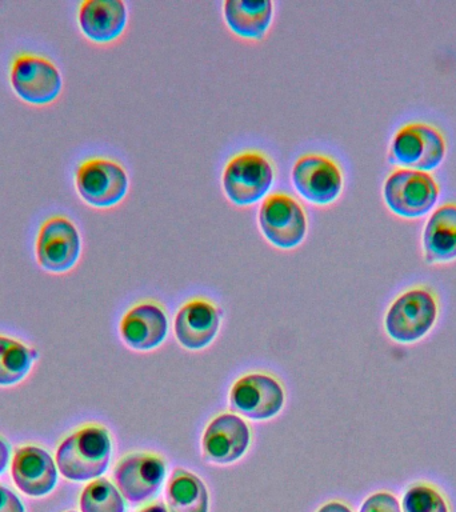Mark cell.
Returning <instances> with one entry per match:
<instances>
[{"mask_svg":"<svg viewBox=\"0 0 456 512\" xmlns=\"http://www.w3.org/2000/svg\"><path fill=\"white\" fill-rule=\"evenodd\" d=\"M82 254V235L76 223L64 214L48 216L40 223L35 240L39 266L52 274H63L78 263Z\"/></svg>","mask_w":456,"mask_h":512,"instance_id":"30bf717a","label":"cell"},{"mask_svg":"<svg viewBox=\"0 0 456 512\" xmlns=\"http://www.w3.org/2000/svg\"><path fill=\"white\" fill-rule=\"evenodd\" d=\"M427 263H447L456 259V202H444L431 211L422 232Z\"/></svg>","mask_w":456,"mask_h":512,"instance_id":"ac0fdd59","label":"cell"},{"mask_svg":"<svg viewBox=\"0 0 456 512\" xmlns=\"http://www.w3.org/2000/svg\"><path fill=\"white\" fill-rule=\"evenodd\" d=\"M276 180L274 159L259 148H244L224 164L222 187L235 206L247 207L266 198Z\"/></svg>","mask_w":456,"mask_h":512,"instance_id":"6da1fadb","label":"cell"},{"mask_svg":"<svg viewBox=\"0 0 456 512\" xmlns=\"http://www.w3.org/2000/svg\"><path fill=\"white\" fill-rule=\"evenodd\" d=\"M403 512H450L446 499L430 484H416L403 498Z\"/></svg>","mask_w":456,"mask_h":512,"instance_id":"603a6c76","label":"cell"},{"mask_svg":"<svg viewBox=\"0 0 456 512\" xmlns=\"http://www.w3.org/2000/svg\"><path fill=\"white\" fill-rule=\"evenodd\" d=\"M38 358L34 348L18 340L0 336V386H14L26 378Z\"/></svg>","mask_w":456,"mask_h":512,"instance_id":"44dd1931","label":"cell"},{"mask_svg":"<svg viewBox=\"0 0 456 512\" xmlns=\"http://www.w3.org/2000/svg\"><path fill=\"white\" fill-rule=\"evenodd\" d=\"M447 154V139L442 130L427 122H408L392 135L388 159L399 167L432 171Z\"/></svg>","mask_w":456,"mask_h":512,"instance_id":"8992f818","label":"cell"},{"mask_svg":"<svg viewBox=\"0 0 456 512\" xmlns=\"http://www.w3.org/2000/svg\"><path fill=\"white\" fill-rule=\"evenodd\" d=\"M12 91L32 106H47L59 98L63 76L54 60L31 51L16 52L10 62Z\"/></svg>","mask_w":456,"mask_h":512,"instance_id":"5b68a950","label":"cell"},{"mask_svg":"<svg viewBox=\"0 0 456 512\" xmlns=\"http://www.w3.org/2000/svg\"><path fill=\"white\" fill-rule=\"evenodd\" d=\"M360 512H402L398 499L388 492H378L371 495L370 498L363 503Z\"/></svg>","mask_w":456,"mask_h":512,"instance_id":"cb8c5ba5","label":"cell"},{"mask_svg":"<svg viewBox=\"0 0 456 512\" xmlns=\"http://www.w3.org/2000/svg\"><path fill=\"white\" fill-rule=\"evenodd\" d=\"M291 180L295 191L308 203L328 206L342 195L344 172L334 156L308 152L295 160Z\"/></svg>","mask_w":456,"mask_h":512,"instance_id":"9c48e42d","label":"cell"},{"mask_svg":"<svg viewBox=\"0 0 456 512\" xmlns=\"http://www.w3.org/2000/svg\"><path fill=\"white\" fill-rule=\"evenodd\" d=\"M166 502L170 512H208V491L202 479L176 468L168 479Z\"/></svg>","mask_w":456,"mask_h":512,"instance_id":"ffe728a7","label":"cell"},{"mask_svg":"<svg viewBox=\"0 0 456 512\" xmlns=\"http://www.w3.org/2000/svg\"><path fill=\"white\" fill-rule=\"evenodd\" d=\"M439 196L438 179L428 171L398 167L384 179V203L400 218H422L432 211Z\"/></svg>","mask_w":456,"mask_h":512,"instance_id":"3957f363","label":"cell"},{"mask_svg":"<svg viewBox=\"0 0 456 512\" xmlns=\"http://www.w3.org/2000/svg\"><path fill=\"white\" fill-rule=\"evenodd\" d=\"M222 311L206 298H194L176 314L175 335L188 350H202L214 340L220 327Z\"/></svg>","mask_w":456,"mask_h":512,"instance_id":"9a60e30c","label":"cell"},{"mask_svg":"<svg viewBox=\"0 0 456 512\" xmlns=\"http://www.w3.org/2000/svg\"><path fill=\"white\" fill-rule=\"evenodd\" d=\"M282 384L272 376L250 374L236 380L230 394V407L252 420L274 418L284 406Z\"/></svg>","mask_w":456,"mask_h":512,"instance_id":"8fae6325","label":"cell"},{"mask_svg":"<svg viewBox=\"0 0 456 512\" xmlns=\"http://www.w3.org/2000/svg\"><path fill=\"white\" fill-rule=\"evenodd\" d=\"M318 512H352L350 508L346 506V504L339 502H331L324 504L322 508Z\"/></svg>","mask_w":456,"mask_h":512,"instance_id":"4316f807","label":"cell"},{"mask_svg":"<svg viewBox=\"0 0 456 512\" xmlns=\"http://www.w3.org/2000/svg\"><path fill=\"white\" fill-rule=\"evenodd\" d=\"M140 512H168L167 508L164 507V504L162 503H155L151 504V506H147L146 508H143Z\"/></svg>","mask_w":456,"mask_h":512,"instance_id":"83f0119b","label":"cell"},{"mask_svg":"<svg viewBox=\"0 0 456 512\" xmlns=\"http://www.w3.org/2000/svg\"><path fill=\"white\" fill-rule=\"evenodd\" d=\"M166 476V463L158 455L138 452L116 464L114 478L124 498L132 504L150 499L159 491Z\"/></svg>","mask_w":456,"mask_h":512,"instance_id":"7c38bea8","label":"cell"},{"mask_svg":"<svg viewBox=\"0 0 456 512\" xmlns=\"http://www.w3.org/2000/svg\"><path fill=\"white\" fill-rule=\"evenodd\" d=\"M82 512H124L120 491L107 479L94 480L84 488L80 495Z\"/></svg>","mask_w":456,"mask_h":512,"instance_id":"7402d4cb","label":"cell"},{"mask_svg":"<svg viewBox=\"0 0 456 512\" xmlns=\"http://www.w3.org/2000/svg\"><path fill=\"white\" fill-rule=\"evenodd\" d=\"M258 222L264 238L282 250L298 247L308 231L303 204L286 191L271 192L263 199Z\"/></svg>","mask_w":456,"mask_h":512,"instance_id":"ba28073f","label":"cell"},{"mask_svg":"<svg viewBox=\"0 0 456 512\" xmlns=\"http://www.w3.org/2000/svg\"><path fill=\"white\" fill-rule=\"evenodd\" d=\"M251 432L240 416H216L204 431L202 448L207 462L230 464L242 458L250 446Z\"/></svg>","mask_w":456,"mask_h":512,"instance_id":"4fadbf2b","label":"cell"},{"mask_svg":"<svg viewBox=\"0 0 456 512\" xmlns=\"http://www.w3.org/2000/svg\"><path fill=\"white\" fill-rule=\"evenodd\" d=\"M76 19L84 38L96 44L112 43L126 30L127 4L123 0H83Z\"/></svg>","mask_w":456,"mask_h":512,"instance_id":"5bb4252c","label":"cell"},{"mask_svg":"<svg viewBox=\"0 0 456 512\" xmlns=\"http://www.w3.org/2000/svg\"><path fill=\"white\" fill-rule=\"evenodd\" d=\"M167 332L166 311L155 302L135 304L120 322V335L124 343L134 350L147 351L160 346Z\"/></svg>","mask_w":456,"mask_h":512,"instance_id":"e0dca14e","label":"cell"},{"mask_svg":"<svg viewBox=\"0 0 456 512\" xmlns=\"http://www.w3.org/2000/svg\"><path fill=\"white\" fill-rule=\"evenodd\" d=\"M438 314V296L430 287L408 288L388 308L387 334L399 343L416 342L431 330Z\"/></svg>","mask_w":456,"mask_h":512,"instance_id":"52a82bcc","label":"cell"},{"mask_svg":"<svg viewBox=\"0 0 456 512\" xmlns=\"http://www.w3.org/2000/svg\"><path fill=\"white\" fill-rule=\"evenodd\" d=\"M68 512H74V511H68Z\"/></svg>","mask_w":456,"mask_h":512,"instance_id":"f1b7e54d","label":"cell"},{"mask_svg":"<svg viewBox=\"0 0 456 512\" xmlns=\"http://www.w3.org/2000/svg\"><path fill=\"white\" fill-rule=\"evenodd\" d=\"M10 460V446L0 438V474H3Z\"/></svg>","mask_w":456,"mask_h":512,"instance_id":"484cf974","label":"cell"},{"mask_svg":"<svg viewBox=\"0 0 456 512\" xmlns=\"http://www.w3.org/2000/svg\"><path fill=\"white\" fill-rule=\"evenodd\" d=\"M0 512H26L18 495L3 486H0Z\"/></svg>","mask_w":456,"mask_h":512,"instance_id":"d4e9b609","label":"cell"},{"mask_svg":"<svg viewBox=\"0 0 456 512\" xmlns=\"http://www.w3.org/2000/svg\"><path fill=\"white\" fill-rule=\"evenodd\" d=\"M111 438L102 426H86L67 436L56 450L60 474L74 482L99 478L110 464Z\"/></svg>","mask_w":456,"mask_h":512,"instance_id":"7a4b0ae2","label":"cell"},{"mask_svg":"<svg viewBox=\"0 0 456 512\" xmlns=\"http://www.w3.org/2000/svg\"><path fill=\"white\" fill-rule=\"evenodd\" d=\"M12 479L23 494L44 496L58 483L54 459L43 448L24 446L15 451L11 464Z\"/></svg>","mask_w":456,"mask_h":512,"instance_id":"2e32d148","label":"cell"},{"mask_svg":"<svg viewBox=\"0 0 456 512\" xmlns=\"http://www.w3.org/2000/svg\"><path fill=\"white\" fill-rule=\"evenodd\" d=\"M75 188L88 206L111 208L126 198L130 178L118 160L102 155L88 156L75 168Z\"/></svg>","mask_w":456,"mask_h":512,"instance_id":"277c9868","label":"cell"},{"mask_svg":"<svg viewBox=\"0 0 456 512\" xmlns=\"http://www.w3.org/2000/svg\"><path fill=\"white\" fill-rule=\"evenodd\" d=\"M275 4L271 0H226L223 16L235 35L243 39L259 40L274 19Z\"/></svg>","mask_w":456,"mask_h":512,"instance_id":"d6986e66","label":"cell"}]
</instances>
